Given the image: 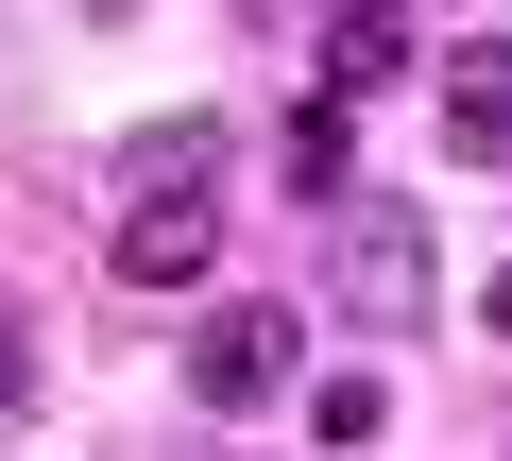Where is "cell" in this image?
<instances>
[{
	"instance_id": "8992f818",
	"label": "cell",
	"mask_w": 512,
	"mask_h": 461,
	"mask_svg": "<svg viewBox=\"0 0 512 461\" xmlns=\"http://www.w3.org/2000/svg\"><path fill=\"white\" fill-rule=\"evenodd\" d=\"M205 171H222V120H154L137 171H120V205H205Z\"/></svg>"
},
{
	"instance_id": "30bf717a",
	"label": "cell",
	"mask_w": 512,
	"mask_h": 461,
	"mask_svg": "<svg viewBox=\"0 0 512 461\" xmlns=\"http://www.w3.org/2000/svg\"><path fill=\"white\" fill-rule=\"evenodd\" d=\"M256 18H291V0H256ZM325 18H342V0H325Z\"/></svg>"
},
{
	"instance_id": "6da1fadb",
	"label": "cell",
	"mask_w": 512,
	"mask_h": 461,
	"mask_svg": "<svg viewBox=\"0 0 512 461\" xmlns=\"http://www.w3.org/2000/svg\"><path fill=\"white\" fill-rule=\"evenodd\" d=\"M291 359H308V342H291V308H274V291H239V308H205V325H188V393H205L222 427H239V410H274V393H291Z\"/></svg>"
},
{
	"instance_id": "9c48e42d",
	"label": "cell",
	"mask_w": 512,
	"mask_h": 461,
	"mask_svg": "<svg viewBox=\"0 0 512 461\" xmlns=\"http://www.w3.org/2000/svg\"><path fill=\"white\" fill-rule=\"evenodd\" d=\"M478 325H495V342H512V274H495V291H478Z\"/></svg>"
},
{
	"instance_id": "3957f363",
	"label": "cell",
	"mask_w": 512,
	"mask_h": 461,
	"mask_svg": "<svg viewBox=\"0 0 512 461\" xmlns=\"http://www.w3.org/2000/svg\"><path fill=\"white\" fill-rule=\"evenodd\" d=\"M444 137H461L478 171H512V35H461V52H444Z\"/></svg>"
},
{
	"instance_id": "52a82bcc",
	"label": "cell",
	"mask_w": 512,
	"mask_h": 461,
	"mask_svg": "<svg viewBox=\"0 0 512 461\" xmlns=\"http://www.w3.org/2000/svg\"><path fill=\"white\" fill-rule=\"evenodd\" d=\"M274 171H291L308 205H359V137H342V103H308V120H274Z\"/></svg>"
},
{
	"instance_id": "5b68a950",
	"label": "cell",
	"mask_w": 512,
	"mask_h": 461,
	"mask_svg": "<svg viewBox=\"0 0 512 461\" xmlns=\"http://www.w3.org/2000/svg\"><path fill=\"white\" fill-rule=\"evenodd\" d=\"M205 257H222V222H205V205H120V291H188Z\"/></svg>"
},
{
	"instance_id": "7a4b0ae2",
	"label": "cell",
	"mask_w": 512,
	"mask_h": 461,
	"mask_svg": "<svg viewBox=\"0 0 512 461\" xmlns=\"http://www.w3.org/2000/svg\"><path fill=\"white\" fill-rule=\"evenodd\" d=\"M325 274H342V308H359V325H427V308H444L427 222H393V205H359V222H342V257H325Z\"/></svg>"
},
{
	"instance_id": "277c9868",
	"label": "cell",
	"mask_w": 512,
	"mask_h": 461,
	"mask_svg": "<svg viewBox=\"0 0 512 461\" xmlns=\"http://www.w3.org/2000/svg\"><path fill=\"white\" fill-rule=\"evenodd\" d=\"M410 18H393V0H342V18H325V103H376V86H410Z\"/></svg>"
},
{
	"instance_id": "ba28073f",
	"label": "cell",
	"mask_w": 512,
	"mask_h": 461,
	"mask_svg": "<svg viewBox=\"0 0 512 461\" xmlns=\"http://www.w3.org/2000/svg\"><path fill=\"white\" fill-rule=\"evenodd\" d=\"M376 427H393V376H359V359H342V376H308V444H325V461H359Z\"/></svg>"
},
{
	"instance_id": "8fae6325",
	"label": "cell",
	"mask_w": 512,
	"mask_h": 461,
	"mask_svg": "<svg viewBox=\"0 0 512 461\" xmlns=\"http://www.w3.org/2000/svg\"><path fill=\"white\" fill-rule=\"evenodd\" d=\"M0 393H18V342H0Z\"/></svg>"
}]
</instances>
